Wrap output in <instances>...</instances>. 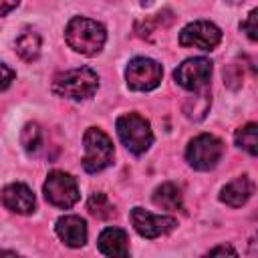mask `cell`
<instances>
[{
  "label": "cell",
  "mask_w": 258,
  "mask_h": 258,
  "mask_svg": "<svg viewBox=\"0 0 258 258\" xmlns=\"http://www.w3.org/2000/svg\"><path fill=\"white\" fill-rule=\"evenodd\" d=\"M56 234L67 246L79 248L87 242V222L79 216H62L56 220Z\"/></svg>",
  "instance_id": "cell-12"
},
{
  "label": "cell",
  "mask_w": 258,
  "mask_h": 258,
  "mask_svg": "<svg viewBox=\"0 0 258 258\" xmlns=\"http://www.w3.org/2000/svg\"><path fill=\"white\" fill-rule=\"evenodd\" d=\"M0 256H16V252H12V250H0Z\"/></svg>",
  "instance_id": "cell-25"
},
{
  "label": "cell",
  "mask_w": 258,
  "mask_h": 258,
  "mask_svg": "<svg viewBox=\"0 0 258 258\" xmlns=\"http://www.w3.org/2000/svg\"><path fill=\"white\" fill-rule=\"evenodd\" d=\"M161 77H163L161 64L145 56H135L133 60H129L125 71L127 85L133 91H151L161 83Z\"/></svg>",
  "instance_id": "cell-7"
},
{
  "label": "cell",
  "mask_w": 258,
  "mask_h": 258,
  "mask_svg": "<svg viewBox=\"0 0 258 258\" xmlns=\"http://www.w3.org/2000/svg\"><path fill=\"white\" fill-rule=\"evenodd\" d=\"M20 143L24 145V149L28 153H34L40 149L42 145V131L38 127V123H26L22 133H20Z\"/></svg>",
  "instance_id": "cell-19"
},
{
  "label": "cell",
  "mask_w": 258,
  "mask_h": 258,
  "mask_svg": "<svg viewBox=\"0 0 258 258\" xmlns=\"http://www.w3.org/2000/svg\"><path fill=\"white\" fill-rule=\"evenodd\" d=\"M220 40H222L220 28L214 22H208V20H196L179 32V44L181 46L212 50L220 44Z\"/></svg>",
  "instance_id": "cell-9"
},
{
  "label": "cell",
  "mask_w": 258,
  "mask_h": 258,
  "mask_svg": "<svg viewBox=\"0 0 258 258\" xmlns=\"http://www.w3.org/2000/svg\"><path fill=\"white\" fill-rule=\"evenodd\" d=\"M222 153H224V143L216 135L202 133L189 141V145L185 149V159L194 169L208 171V169L216 167Z\"/></svg>",
  "instance_id": "cell-5"
},
{
  "label": "cell",
  "mask_w": 258,
  "mask_h": 258,
  "mask_svg": "<svg viewBox=\"0 0 258 258\" xmlns=\"http://www.w3.org/2000/svg\"><path fill=\"white\" fill-rule=\"evenodd\" d=\"M256 16H258V10H250L248 18L242 22V30L248 34V38L254 42L258 38V28H256Z\"/></svg>",
  "instance_id": "cell-21"
},
{
  "label": "cell",
  "mask_w": 258,
  "mask_h": 258,
  "mask_svg": "<svg viewBox=\"0 0 258 258\" xmlns=\"http://www.w3.org/2000/svg\"><path fill=\"white\" fill-rule=\"evenodd\" d=\"M64 38L73 50L91 56L103 48V44L107 40V32L101 22L85 18V16H75L67 24Z\"/></svg>",
  "instance_id": "cell-1"
},
{
  "label": "cell",
  "mask_w": 258,
  "mask_h": 258,
  "mask_svg": "<svg viewBox=\"0 0 258 258\" xmlns=\"http://www.w3.org/2000/svg\"><path fill=\"white\" fill-rule=\"evenodd\" d=\"M226 2H230V4H240L242 0H226Z\"/></svg>",
  "instance_id": "cell-26"
},
{
  "label": "cell",
  "mask_w": 258,
  "mask_h": 258,
  "mask_svg": "<svg viewBox=\"0 0 258 258\" xmlns=\"http://www.w3.org/2000/svg\"><path fill=\"white\" fill-rule=\"evenodd\" d=\"M97 87H99V77L89 67L58 73L52 81V91L58 97H67V99H75V101L93 97Z\"/></svg>",
  "instance_id": "cell-2"
},
{
  "label": "cell",
  "mask_w": 258,
  "mask_h": 258,
  "mask_svg": "<svg viewBox=\"0 0 258 258\" xmlns=\"http://www.w3.org/2000/svg\"><path fill=\"white\" fill-rule=\"evenodd\" d=\"M131 224L143 238H157L167 232H171L177 226V220L171 216H155L151 212H145L143 208L131 210Z\"/></svg>",
  "instance_id": "cell-10"
},
{
  "label": "cell",
  "mask_w": 258,
  "mask_h": 258,
  "mask_svg": "<svg viewBox=\"0 0 258 258\" xmlns=\"http://www.w3.org/2000/svg\"><path fill=\"white\" fill-rule=\"evenodd\" d=\"M12 81H14V71L4 62H0V91H4Z\"/></svg>",
  "instance_id": "cell-22"
},
{
  "label": "cell",
  "mask_w": 258,
  "mask_h": 258,
  "mask_svg": "<svg viewBox=\"0 0 258 258\" xmlns=\"http://www.w3.org/2000/svg\"><path fill=\"white\" fill-rule=\"evenodd\" d=\"M173 77H175L177 85H181L187 91L206 89L210 83V77H212V60H208L204 56L187 58L175 69Z\"/></svg>",
  "instance_id": "cell-8"
},
{
  "label": "cell",
  "mask_w": 258,
  "mask_h": 258,
  "mask_svg": "<svg viewBox=\"0 0 258 258\" xmlns=\"http://www.w3.org/2000/svg\"><path fill=\"white\" fill-rule=\"evenodd\" d=\"M18 6V0H0V16L8 14L12 8Z\"/></svg>",
  "instance_id": "cell-23"
},
{
  "label": "cell",
  "mask_w": 258,
  "mask_h": 258,
  "mask_svg": "<svg viewBox=\"0 0 258 258\" xmlns=\"http://www.w3.org/2000/svg\"><path fill=\"white\" fill-rule=\"evenodd\" d=\"M79 187H77V181L71 173H64V171H50L46 175V181H44V198L48 204L56 206V208H71L77 204L79 200Z\"/></svg>",
  "instance_id": "cell-6"
},
{
  "label": "cell",
  "mask_w": 258,
  "mask_h": 258,
  "mask_svg": "<svg viewBox=\"0 0 258 258\" xmlns=\"http://www.w3.org/2000/svg\"><path fill=\"white\" fill-rule=\"evenodd\" d=\"M173 20V16H171V10H163V12H159V14H155L151 20L147 18V20H143V22H137L135 24V32L139 34V36H149L151 32H153V28H157V26H167L169 22Z\"/></svg>",
  "instance_id": "cell-20"
},
{
  "label": "cell",
  "mask_w": 258,
  "mask_h": 258,
  "mask_svg": "<svg viewBox=\"0 0 258 258\" xmlns=\"http://www.w3.org/2000/svg\"><path fill=\"white\" fill-rule=\"evenodd\" d=\"M208 254H232V256H236V250L234 248H230V246H218V248H212Z\"/></svg>",
  "instance_id": "cell-24"
},
{
  "label": "cell",
  "mask_w": 258,
  "mask_h": 258,
  "mask_svg": "<svg viewBox=\"0 0 258 258\" xmlns=\"http://www.w3.org/2000/svg\"><path fill=\"white\" fill-rule=\"evenodd\" d=\"M254 194V183L250 177L242 175V177H236L234 181H230L228 185L222 187V194H220V200L224 204H228L230 208H240L244 206L250 196Z\"/></svg>",
  "instance_id": "cell-13"
},
{
  "label": "cell",
  "mask_w": 258,
  "mask_h": 258,
  "mask_svg": "<svg viewBox=\"0 0 258 258\" xmlns=\"http://www.w3.org/2000/svg\"><path fill=\"white\" fill-rule=\"evenodd\" d=\"M16 52L26 62L36 60L38 54H40V36H38V32L30 30V28H26L24 32H20V36L16 38Z\"/></svg>",
  "instance_id": "cell-16"
},
{
  "label": "cell",
  "mask_w": 258,
  "mask_h": 258,
  "mask_svg": "<svg viewBox=\"0 0 258 258\" xmlns=\"http://www.w3.org/2000/svg\"><path fill=\"white\" fill-rule=\"evenodd\" d=\"M234 139H236V145L242 147L244 151H248L250 155H256L258 153V127H256V123L242 125L236 131Z\"/></svg>",
  "instance_id": "cell-17"
},
{
  "label": "cell",
  "mask_w": 258,
  "mask_h": 258,
  "mask_svg": "<svg viewBox=\"0 0 258 258\" xmlns=\"http://www.w3.org/2000/svg\"><path fill=\"white\" fill-rule=\"evenodd\" d=\"M99 250L105 256H127L129 254V240L127 232L121 228H107L99 236Z\"/></svg>",
  "instance_id": "cell-14"
},
{
  "label": "cell",
  "mask_w": 258,
  "mask_h": 258,
  "mask_svg": "<svg viewBox=\"0 0 258 258\" xmlns=\"http://www.w3.org/2000/svg\"><path fill=\"white\" fill-rule=\"evenodd\" d=\"M85 157L83 167L89 173H97L113 163V143L107 133L97 127H89L85 131Z\"/></svg>",
  "instance_id": "cell-4"
},
{
  "label": "cell",
  "mask_w": 258,
  "mask_h": 258,
  "mask_svg": "<svg viewBox=\"0 0 258 258\" xmlns=\"http://www.w3.org/2000/svg\"><path fill=\"white\" fill-rule=\"evenodd\" d=\"M117 135L121 143L135 155H141L153 143V133L149 121L137 113H127L117 119Z\"/></svg>",
  "instance_id": "cell-3"
},
{
  "label": "cell",
  "mask_w": 258,
  "mask_h": 258,
  "mask_svg": "<svg viewBox=\"0 0 258 258\" xmlns=\"http://www.w3.org/2000/svg\"><path fill=\"white\" fill-rule=\"evenodd\" d=\"M87 208H89V212H91L95 218H99V220H109V218L115 216V206H113V204L109 202V198H107L105 194H101V191H97V194H93V196L89 198Z\"/></svg>",
  "instance_id": "cell-18"
},
{
  "label": "cell",
  "mask_w": 258,
  "mask_h": 258,
  "mask_svg": "<svg viewBox=\"0 0 258 258\" xmlns=\"http://www.w3.org/2000/svg\"><path fill=\"white\" fill-rule=\"evenodd\" d=\"M153 204L161 210H169V212H175V210H181V189L167 181V183H161L155 191H153Z\"/></svg>",
  "instance_id": "cell-15"
},
{
  "label": "cell",
  "mask_w": 258,
  "mask_h": 258,
  "mask_svg": "<svg viewBox=\"0 0 258 258\" xmlns=\"http://www.w3.org/2000/svg\"><path fill=\"white\" fill-rule=\"evenodd\" d=\"M0 202L6 210L16 214H32L36 208V200L32 189L26 183H10L0 191Z\"/></svg>",
  "instance_id": "cell-11"
}]
</instances>
